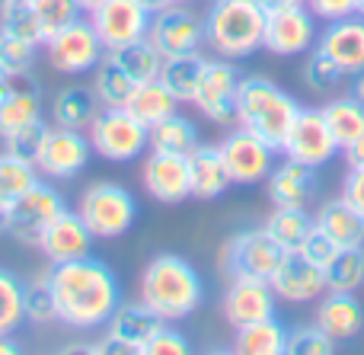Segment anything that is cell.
<instances>
[{"mask_svg":"<svg viewBox=\"0 0 364 355\" xmlns=\"http://www.w3.org/2000/svg\"><path fill=\"white\" fill-rule=\"evenodd\" d=\"M314 48L323 51L333 64H339L346 77L364 70V16L355 13V16L326 23V29L316 36Z\"/></svg>","mask_w":364,"mask_h":355,"instance_id":"obj_20","label":"cell"},{"mask_svg":"<svg viewBox=\"0 0 364 355\" xmlns=\"http://www.w3.org/2000/svg\"><path fill=\"white\" fill-rule=\"evenodd\" d=\"M220 157L227 164L233 186H259L269 179L272 166H275L278 151H272L265 141H259L256 134H250L246 128H233L224 141H220Z\"/></svg>","mask_w":364,"mask_h":355,"instance_id":"obj_15","label":"cell"},{"mask_svg":"<svg viewBox=\"0 0 364 355\" xmlns=\"http://www.w3.org/2000/svg\"><path fill=\"white\" fill-rule=\"evenodd\" d=\"M358 16H364V0H358Z\"/></svg>","mask_w":364,"mask_h":355,"instance_id":"obj_60","label":"cell"},{"mask_svg":"<svg viewBox=\"0 0 364 355\" xmlns=\"http://www.w3.org/2000/svg\"><path fill=\"white\" fill-rule=\"evenodd\" d=\"M336 339H329L320 327H297L288 333V355H333Z\"/></svg>","mask_w":364,"mask_h":355,"instance_id":"obj_45","label":"cell"},{"mask_svg":"<svg viewBox=\"0 0 364 355\" xmlns=\"http://www.w3.org/2000/svg\"><path fill=\"white\" fill-rule=\"evenodd\" d=\"M188 349H192V346H188V339L182 337L176 327L160 324V330L151 337V343L144 346L141 355H186Z\"/></svg>","mask_w":364,"mask_h":355,"instance_id":"obj_47","label":"cell"},{"mask_svg":"<svg viewBox=\"0 0 364 355\" xmlns=\"http://www.w3.org/2000/svg\"><path fill=\"white\" fill-rule=\"evenodd\" d=\"M36 61H38V45H29L16 36L0 32V74L4 77L32 74Z\"/></svg>","mask_w":364,"mask_h":355,"instance_id":"obj_42","label":"cell"},{"mask_svg":"<svg viewBox=\"0 0 364 355\" xmlns=\"http://www.w3.org/2000/svg\"><path fill=\"white\" fill-rule=\"evenodd\" d=\"M170 4H195V0H170Z\"/></svg>","mask_w":364,"mask_h":355,"instance_id":"obj_61","label":"cell"},{"mask_svg":"<svg viewBox=\"0 0 364 355\" xmlns=\"http://www.w3.org/2000/svg\"><path fill=\"white\" fill-rule=\"evenodd\" d=\"M42 179V173L36 170V164L16 157V154H0V202L10 205L13 198H19L29 186H36Z\"/></svg>","mask_w":364,"mask_h":355,"instance_id":"obj_40","label":"cell"},{"mask_svg":"<svg viewBox=\"0 0 364 355\" xmlns=\"http://www.w3.org/2000/svg\"><path fill=\"white\" fill-rule=\"evenodd\" d=\"M208 58L201 51L192 55H176V58H164V68H160V80L179 100V106L195 100V87H198V77L205 70Z\"/></svg>","mask_w":364,"mask_h":355,"instance_id":"obj_32","label":"cell"},{"mask_svg":"<svg viewBox=\"0 0 364 355\" xmlns=\"http://www.w3.org/2000/svg\"><path fill=\"white\" fill-rule=\"evenodd\" d=\"M301 102L282 90L269 77H240L237 90V125L246 128L250 134H256L259 141L282 154V144L288 138L291 125H294Z\"/></svg>","mask_w":364,"mask_h":355,"instance_id":"obj_3","label":"cell"},{"mask_svg":"<svg viewBox=\"0 0 364 355\" xmlns=\"http://www.w3.org/2000/svg\"><path fill=\"white\" fill-rule=\"evenodd\" d=\"M77 215L96 240H119L138 221V198L112 179H96L77 198Z\"/></svg>","mask_w":364,"mask_h":355,"instance_id":"obj_5","label":"cell"},{"mask_svg":"<svg viewBox=\"0 0 364 355\" xmlns=\"http://www.w3.org/2000/svg\"><path fill=\"white\" fill-rule=\"evenodd\" d=\"M138 4H144L147 6V10H160V6H166V4H170V0H138Z\"/></svg>","mask_w":364,"mask_h":355,"instance_id":"obj_56","label":"cell"},{"mask_svg":"<svg viewBox=\"0 0 364 355\" xmlns=\"http://www.w3.org/2000/svg\"><path fill=\"white\" fill-rule=\"evenodd\" d=\"M284 250L272 240L265 228H250L233 234L220 250V269L227 279H262L269 282L282 266Z\"/></svg>","mask_w":364,"mask_h":355,"instance_id":"obj_7","label":"cell"},{"mask_svg":"<svg viewBox=\"0 0 364 355\" xmlns=\"http://www.w3.org/2000/svg\"><path fill=\"white\" fill-rule=\"evenodd\" d=\"M342 198L364 215V166H348L346 179H342Z\"/></svg>","mask_w":364,"mask_h":355,"instance_id":"obj_50","label":"cell"},{"mask_svg":"<svg viewBox=\"0 0 364 355\" xmlns=\"http://www.w3.org/2000/svg\"><path fill=\"white\" fill-rule=\"evenodd\" d=\"M339 151L342 147H339V141L333 138V132H329L326 119H323V109L301 106V112H297L294 125H291L288 138H284V144H282L284 157L301 160V164L320 170V166L333 164Z\"/></svg>","mask_w":364,"mask_h":355,"instance_id":"obj_13","label":"cell"},{"mask_svg":"<svg viewBox=\"0 0 364 355\" xmlns=\"http://www.w3.org/2000/svg\"><path fill=\"white\" fill-rule=\"evenodd\" d=\"M326 292H358L364 288V247H346L326 269Z\"/></svg>","mask_w":364,"mask_h":355,"instance_id":"obj_36","label":"cell"},{"mask_svg":"<svg viewBox=\"0 0 364 355\" xmlns=\"http://www.w3.org/2000/svg\"><path fill=\"white\" fill-rule=\"evenodd\" d=\"M93 240L96 237L90 234V228L83 224V218L77 215V208H64L48 228L42 231L36 247L42 250V256L55 266V263H70L80 260V256L93 253Z\"/></svg>","mask_w":364,"mask_h":355,"instance_id":"obj_19","label":"cell"},{"mask_svg":"<svg viewBox=\"0 0 364 355\" xmlns=\"http://www.w3.org/2000/svg\"><path fill=\"white\" fill-rule=\"evenodd\" d=\"M307 10L314 13L323 23H333V19H346L358 13V0H304Z\"/></svg>","mask_w":364,"mask_h":355,"instance_id":"obj_49","label":"cell"},{"mask_svg":"<svg viewBox=\"0 0 364 355\" xmlns=\"http://www.w3.org/2000/svg\"><path fill=\"white\" fill-rule=\"evenodd\" d=\"M64 208H68V202H64V196L51 186V179H38L36 186H29L23 196L6 205V234L16 243L36 247L42 231L48 228Z\"/></svg>","mask_w":364,"mask_h":355,"instance_id":"obj_8","label":"cell"},{"mask_svg":"<svg viewBox=\"0 0 364 355\" xmlns=\"http://www.w3.org/2000/svg\"><path fill=\"white\" fill-rule=\"evenodd\" d=\"M164 320L144 304V301H122L115 307V314L106 324V337H112L115 343L125 346V352H144V346L151 343V337L160 330Z\"/></svg>","mask_w":364,"mask_h":355,"instance_id":"obj_25","label":"cell"},{"mask_svg":"<svg viewBox=\"0 0 364 355\" xmlns=\"http://www.w3.org/2000/svg\"><path fill=\"white\" fill-rule=\"evenodd\" d=\"M198 144H201L198 128H195V122L186 119L182 112L166 115L164 122H157V125L151 128V151L188 157V154H192Z\"/></svg>","mask_w":364,"mask_h":355,"instance_id":"obj_33","label":"cell"},{"mask_svg":"<svg viewBox=\"0 0 364 355\" xmlns=\"http://www.w3.org/2000/svg\"><path fill=\"white\" fill-rule=\"evenodd\" d=\"M26 320L23 279L0 266V337H13Z\"/></svg>","mask_w":364,"mask_h":355,"instance_id":"obj_39","label":"cell"},{"mask_svg":"<svg viewBox=\"0 0 364 355\" xmlns=\"http://www.w3.org/2000/svg\"><path fill=\"white\" fill-rule=\"evenodd\" d=\"M16 352H23L16 346V339H13V337H0V355H16Z\"/></svg>","mask_w":364,"mask_h":355,"instance_id":"obj_53","label":"cell"},{"mask_svg":"<svg viewBox=\"0 0 364 355\" xmlns=\"http://www.w3.org/2000/svg\"><path fill=\"white\" fill-rule=\"evenodd\" d=\"M342 157H346L348 166H364V132L352 141V144L342 147Z\"/></svg>","mask_w":364,"mask_h":355,"instance_id":"obj_51","label":"cell"},{"mask_svg":"<svg viewBox=\"0 0 364 355\" xmlns=\"http://www.w3.org/2000/svg\"><path fill=\"white\" fill-rule=\"evenodd\" d=\"M87 138L96 157L109 160V164H132L151 151V128L141 125L122 106H109L96 112V119L87 128Z\"/></svg>","mask_w":364,"mask_h":355,"instance_id":"obj_6","label":"cell"},{"mask_svg":"<svg viewBox=\"0 0 364 355\" xmlns=\"http://www.w3.org/2000/svg\"><path fill=\"white\" fill-rule=\"evenodd\" d=\"M147 42L160 51V58L201 51V45H205V16H198L192 10V4H166L151 13Z\"/></svg>","mask_w":364,"mask_h":355,"instance_id":"obj_10","label":"cell"},{"mask_svg":"<svg viewBox=\"0 0 364 355\" xmlns=\"http://www.w3.org/2000/svg\"><path fill=\"white\" fill-rule=\"evenodd\" d=\"M42 109H45V96L36 77L32 74L6 77V93L0 96V138L42 119Z\"/></svg>","mask_w":364,"mask_h":355,"instance_id":"obj_23","label":"cell"},{"mask_svg":"<svg viewBox=\"0 0 364 355\" xmlns=\"http://www.w3.org/2000/svg\"><path fill=\"white\" fill-rule=\"evenodd\" d=\"M265 6L259 0H211L205 13V45L218 58L243 61L262 48Z\"/></svg>","mask_w":364,"mask_h":355,"instance_id":"obj_4","label":"cell"},{"mask_svg":"<svg viewBox=\"0 0 364 355\" xmlns=\"http://www.w3.org/2000/svg\"><path fill=\"white\" fill-rule=\"evenodd\" d=\"M90 87H93L100 106L109 109V106H125V100H128V93H132L134 80L125 74V70H122V64L106 51V55H102V61L93 68V83H90Z\"/></svg>","mask_w":364,"mask_h":355,"instance_id":"obj_35","label":"cell"},{"mask_svg":"<svg viewBox=\"0 0 364 355\" xmlns=\"http://www.w3.org/2000/svg\"><path fill=\"white\" fill-rule=\"evenodd\" d=\"M275 304H278L275 288L262 279H230L224 301H220L224 317L233 330L246 324H256V320H265V317H275Z\"/></svg>","mask_w":364,"mask_h":355,"instance_id":"obj_18","label":"cell"},{"mask_svg":"<svg viewBox=\"0 0 364 355\" xmlns=\"http://www.w3.org/2000/svg\"><path fill=\"white\" fill-rule=\"evenodd\" d=\"M42 51L48 55L51 68L61 70V74H93V68L106 55V45L100 42L90 19L77 16L74 23L51 32L48 42L42 45Z\"/></svg>","mask_w":364,"mask_h":355,"instance_id":"obj_9","label":"cell"},{"mask_svg":"<svg viewBox=\"0 0 364 355\" xmlns=\"http://www.w3.org/2000/svg\"><path fill=\"white\" fill-rule=\"evenodd\" d=\"M125 112H132L134 119L141 122V125L154 128L157 122H164L166 115L179 112V100L170 93V90L164 87V80H144V83H134L132 93H128L125 100Z\"/></svg>","mask_w":364,"mask_h":355,"instance_id":"obj_29","label":"cell"},{"mask_svg":"<svg viewBox=\"0 0 364 355\" xmlns=\"http://www.w3.org/2000/svg\"><path fill=\"white\" fill-rule=\"evenodd\" d=\"M323 119H326L333 138L339 141V147H346L364 132V102L355 96H336L323 106Z\"/></svg>","mask_w":364,"mask_h":355,"instance_id":"obj_34","label":"cell"},{"mask_svg":"<svg viewBox=\"0 0 364 355\" xmlns=\"http://www.w3.org/2000/svg\"><path fill=\"white\" fill-rule=\"evenodd\" d=\"M141 179H144L147 196L160 205H182L186 198H192V186H188V157H179V154L151 151L144 157Z\"/></svg>","mask_w":364,"mask_h":355,"instance_id":"obj_17","label":"cell"},{"mask_svg":"<svg viewBox=\"0 0 364 355\" xmlns=\"http://www.w3.org/2000/svg\"><path fill=\"white\" fill-rule=\"evenodd\" d=\"M32 10L38 13V19H42L45 32H58L61 26L74 23L77 16H80V6H77V0H29Z\"/></svg>","mask_w":364,"mask_h":355,"instance_id":"obj_46","label":"cell"},{"mask_svg":"<svg viewBox=\"0 0 364 355\" xmlns=\"http://www.w3.org/2000/svg\"><path fill=\"white\" fill-rule=\"evenodd\" d=\"M87 19L93 23L106 51L141 42V38H147V29H151V10L138 0H106L93 13H87Z\"/></svg>","mask_w":364,"mask_h":355,"instance_id":"obj_14","label":"cell"},{"mask_svg":"<svg viewBox=\"0 0 364 355\" xmlns=\"http://www.w3.org/2000/svg\"><path fill=\"white\" fill-rule=\"evenodd\" d=\"M297 253H301L307 263H314V266L326 269L329 263H333V256L339 253V247H336L333 237H326L320 228H314V231H310V237L304 240V247L297 250Z\"/></svg>","mask_w":364,"mask_h":355,"instance_id":"obj_48","label":"cell"},{"mask_svg":"<svg viewBox=\"0 0 364 355\" xmlns=\"http://www.w3.org/2000/svg\"><path fill=\"white\" fill-rule=\"evenodd\" d=\"M109 55H112L115 61L122 64V70H125V74L132 77L134 83L157 80V77H160V68H164V58H160V51L154 48L147 38L125 45V48H115V51H109Z\"/></svg>","mask_w":364,"mask_h":355,"instance_id":"obj_37","label":"cell"},{"mask_svg":"<svg viewBox=\"0 0 364 355\" xmlns=\"http://www.w3.org/2000/svg\"><path fill=\"white\" fill-rule=\"evenodd\" d=\"M314 324L336 343H348L364 330V307L355 298V292H326L316 304Z\"/></svg>","mask_w":364,"mask_h":355,"instance_id":"obj_24","label":"cell"},{"mask_svg":"<svg viewBox=\"0 0 364 355\" xmlns=\"http://www.w3.org/2000/svg\"><path fill=\"white\" fill-rule=\"evenodd\" d=\"M352 96L355 100L364 102V70H358V74H352Z\"/></svg>","mask_w":364,"mask_h":355,"instance_id":"obj_52","label":"cell"},{"mask_svg":"<svg viewBox=\"0 0 364 355\" xmlns=\"http://www.w3.org/2000/svg\"><path fill=\"white\" fill-rule=\"evenodd\" d=\"M23 304H26V320L29 324H51V320H58L55 298H51V285H48V269L38 272L36 279L23 282Z\"/></svg>","mask_w":364,"mask_h":355,"instance_id":"obj_41","label":"cell"},{"mask_svg":"<svg viewBox=\"0 0 364 355\" xmlns=\"http://www.w3.org/2000/svg\"><path fill=\"white\" fill-rule=\"evenodd\" d=\"M237 90H240V70L227 58H208L205 70L198 77L192 106L214 125H233L237 122Z\"/></svg>","mask_w":364,"mask_h":355,"instance_id":"obj_11","label":"cell"},{"mask_svg":"<svg viewBox=\"0 0 364 355\" xmlns=\"http://www.w3.org/2000/svg\"><path fill=\"white\" fill-rule=\"evenodd\" d=\"M48 285L55 298L58 324L70 330H100L122 304V285L109 263L93 253L48 269Z\"/></svg>","mask_w":364,"mask_h":355,"instance_id":"obj_1","label":"cell"},{"mask_svg":"<svg viewBox=\"0 0 364 355\" xmlns=\"http://www.w3.org/2000/svg\"><path fill=\"white\" fill-rule=\"evenodd\" d=\"M316 16L307 10V4L294 6H278V10H265V32H262V48L275 58H297L307 55L316 45Z\"/></svg>","mask_w":364,"mask_h":355,"instance_id":"obj_12","label":"cell"},{"mask_svg":"<svg viewBox=\"0 0 364 355\" xmlns=\"http://www.w3.org/2000/svg\"><path fill=\"white\" fill-rule=\"evenodd\" d=\"M100 112V100H96L93 87H61L51 96V125L58 128H74V132H87L90 122Z\"/></svg>","mask_w":364,"mask_h":355,"instance_id":"obj_27","label":"cell"},{"mask_svg":"<svg viewBox=\"0 0 364 355\" xmlns=\"http://www.w3.org/2000/svg\"><path fill=\"white\" fill-rule=\"evenodd\" d=\"M316 228L326 237H333L336 247H364V215L355 211L346 198H333V202H323L316 211Z\"/></svg>","mask_w":364,"mask_h":355,"instance_id":"obj_28","label":"cell"},{"mask_svg":"<svg viewBox=\"0 0 364 355\" xmlns=\"http://www.w3.org/2000/svg\"><path fill=\"white\" fill-rule=\"evenodd\" d=\"M48 132H51L48 122H45V119H36V122H29V125L16 128L13 134H6V138H4V151H6V154H16V157L29 160V164H36V160H38V151H42L45 138H48Z\"/></svg>","mask_w":364,"mask_h":355,"instance_id":"obj_43","label":"cell"},{"mask_svg":"<svg viewBox=\"0 0 364 355\" xmlns=\"http://www.w3.org/2000/svg\"><path fill=\"white\" fill-rule=\"evenodd\" d=\"M342 68L339 64H333L323 51H310L307 64H304V83H307L314 93H329V90H336L342 83Z\"/></svg>","mask_w":364,"mask_h":355,"instance_id":"obj_44","label":"cell"},{"mask_svg":"<svg viewBox=\"0 0 364 355\" xmlns=\"http://www.w3.org/2000/svg\"><path fill=\"white\" fill-rule=\"evenodd\" d=\"M90 157H93V147H90L87 132L51 125L48 138H45L42 151H38L36 170L51 183H64V179L80 176L87 170Z\"/></svg>","mask_w":364,"mask_h":355,"instance_id":"obj_16","label":"cell"},{"mask_svg":"<svg viewBox=\"0 0 364 355\" xmlns=\"http://www.w3.org/2000/svg\"><path fill=\"white\" fill-rule=\"evenodd\" d=\"M0 234H6V202H0Z\"/></svg>","mask_w":364,"mask_h":355,"instance_id":"obj_57","label":"cell"},{"mask_svg":"<svg viewBox=\"0 0 364 355\" xmlns=\"http://www.w3.org/2000/svg\"><path fill=\"white\" fill-rule=\"evenodd\" d=\"M272 234V240L284 250V253H297L304 247V240L310 237V231L316 228V218L310 215L307 208H284V205H275L269 218L262 224Z\"/></svg>","mask_w":364,"mask_h":355,"instance_id":"obj_31","label":"cell"},{"mask_svg":"<svg viewBox=\"0 0 364 355\" xmlns=\"http://www.w3.org/2000/svg\"><path fill=\"white\" fill-rule=\"evenodd\" d=\"M4 93H6V77L0 74V96H4Z\"/></svg>","mask_w":364,"mask_h":355,"instance_id":"obj_59","label":"cell"},{"mask_svg":"<svg viewBox=\"0 0 364 355\" xmlns=\"http://www.w3.org/2000/svg\"><path fill=\"white\" fill-rule=\"evenodd\" d=\"M265 10H278V6H294V4H304V0H259Z\"/></svg>","mask_w":364,"mask_h":355,"instance_id":"obj_54","label":"cell"},{"mask_svg":"<svg viewBox=\"0 0 364 355\" xmlns=\"http://www.w3.org/2000/svg\"><path fill=\"white\" fill-rule=\"evenodd\" d=\"M316 189H320L316 170L291 157H284L282 164L272 166L269 179H265L269 202L284 205V208H310V202L316 198Z\"/></svg>","mask_w":364,"mask_h":355,"instance_id":"obj_21","label":"cell"},{"mask_svg":"<svg viewBox=\"0 0 364 355\" xmlns=\"http://www.w3.org/2000/svg\"><path fill=\"white\" fill-rule=\"evenodd\" d=\"M138 295L164 324H179L205 304V282L186 256L157 253L141 272Z\"/></svg>","mask_w":364,"mask_h":355,"instance_id":"obj_2","label":"cell"},{"mask_svg":"<svg viewBox=\"0 0 364 355\" xmlns=\"http://www.w3.org/2000/svg\"><path fill=\"white\" fill-rule=\"evenodd\" d=\"M106 0H77V6H80V13H93L96 6H102Z\"/></svg>","mask_w":364,"mask_h":355,"instance_id":"obj_55","label":"cell"},{"mask_svg":"<svg viewBox=\"0 0 364 355\" xmlns=\"http://www.w3.org/2000/svg\"><path fill=\"white\" fill-rule=\"evenodd\" d=\"M0 32L16 36V38H23V42H29V45H38V48L48 42V32H45L42 19H38V13L32 10L29 0L0 10Z\"/></svg>","mask_w":364,"mask_h":355,"instance_id":"obj_38","label":"cell"},{"mask_svg":"<svg viewBox=\"0 0 364 355\" xmlns=\"http://www.w3.org/2000/svg\"><path fill=\"white\" fill-rule=\"evenodd\" d=\"M269 285L288 304H310L326 292V275H323L320 266L304 260L301 253H288L282 260V266L275 269V275L269 279Z\"/></svg>","mask_w":364,"mask_h":355,"instance_id":"obj_22","label":"cell"},{"mask_svg":"<svg viewBox=\"0 0 364 355\" xmlns=\"http://www.w3.org/2000/svg\"><path fill=\"white\" fill-rule=\"evenodd\" d=\"M188 186H192V198L201 202L220 198L233 186L218 144H198L188 154Z\"/></svg>","mask_w":364,"mask_h":355,"instance_id":"obj_26","label":"cell"},{"mask_svg":"<svg viewBox=\"0 0 364 355\" xmlns=\"http://www.w3.org/2000/svg\"><path fill=\"white\" fill-rule=\"evenodd\" d=\"M233 352L240 355H288V330L278 317H265L256 324L237 327Z\"/></svg>","mask_w":364,"mask_h":355,"instance_id":"obj_30","label":"cell"},{"mask_svg":"<svg viewBox=\"0 0 364 355\" xmlns=\"http://www.w3.org/2000/svg\"><path fill=\"white\" fill-rule=\"evenodd\" d=\"M13 4H23V0H0V10H6V6H13Z\"/></svg>","mask_w":364,"mask_h":355,"instance_id":"obj_58","label":"cell"}]
</instances>
